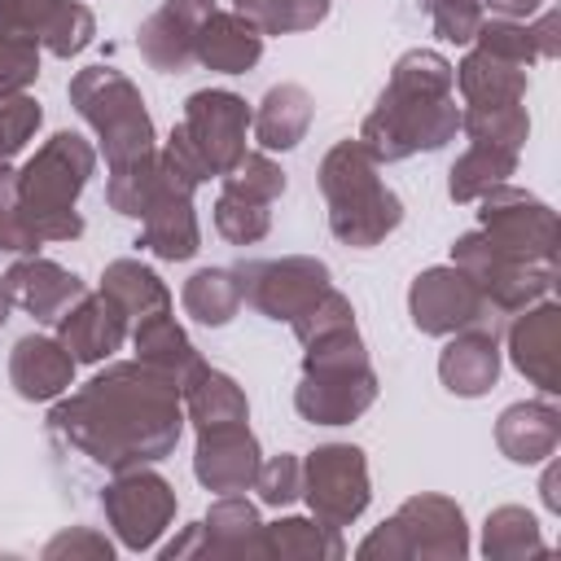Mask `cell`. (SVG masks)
<instances>
[{"instance_id":"cell-1","label":"cell","mask_w":561,"mask_h":561,"mask_svg":"<svg viewBox=\"0 0 561 561\" xmlns=\"http://www.w3.org/2000/svg\"><path fill=\"white\" fill-rule=\"evenodd\" d=\"M88 171H92V153L79 145V136H66V131L53 136V145L39 158H31V167L22 171L18 193H22L26 219L35 224V237L48 232V219L53 215H66L70 210V202L83 188V175Z\"/></svg>"},{"instance_id":"cell-2","label":"cell","mask_w":561,"mask_h":561,"mask_svg":"<svg viewBox=\"0 0 561 561\" xmlns=\"http://www.w3.org/2000/svg\"><path fill=\"white\" fill-rule=\"evenodd\" d=\"M412 316L430 333L469 324V320H478V285L456 272H425L412 289Z\"/></svg>"},{"instance_id":"cell-3","label":"cell","mask_w":561,"mask_h":561,"mask_svg":"<svg viewBox=\"0 0 561 561\" xmlns=\"http://www.w3.org/2000/svg\"><path fill=\"white\" fill-rule=\"evenodd\" d=\"M311 504L333 517H355L364 508V465L355 447H324L311 460Z\"/></svg>"},{"instance_id":"cell-4","label":"cell","mask_w":561,"mask_h":561,"mask_svg":"<svg viewBox=\"0 0 561 561\" xmlns=\"http://www.w3.org/2000/svg\"><path fill=\"white\" fill-rule=\"evenodd\" d=\"M13 377L26 399H48L70 381V351L48 337H22L13 355Z\"/></svg>"},{"instance_id":"cell-5","label":"cell","mask_w":561,"mask_h":561,"mask_svg":"<svg viewBox=\"0 0 561 561\" xmlns=\"http://www.w3.org/2000/svg\"><path fill=\"white\" fill-rule=\"evenodd\" d=\"M557 311L552 307H539V311H530L517 329H513V359H517V368L522 373H530L543 390H557L552 381V359H557Z\"/></svg>"},{"instance_id":"cell-6","label":"cell","mask_w":561,"mask_h":561,"mask_svg":"<svg viewBox=\"0 0 561 561\" xmlns=\"http://www.w3.org/2000/svg\"><path fill=\"white\" fill-rule=\"evenodd\" d=\"M197 57L219 70H245L259 57V35L241 18H206L197 35Z\"/></svg>"},{"instance_id":"cell-7","label":"cell","mask_w":561,"mask_h":561,"mask_svg":"<svg viewBox=\"0 0 561 561\" xmlns=\"http://www.w3.org/2000/svg\"><path fill=\"white\" fill-rule=\"evenodd\" d=\"M495 368H500V355H495V337L491 333L465 337L443 355V381L456 394H482L495 381Z\"/></svg>"},{"instance_id":"cell-8","label":"cell","mask_w":561,"mask_h":561,"mask_svg":"<svg viewBox=\"0 0 561 561\" xmlns=\"http://www.w3.org/2000/svg\"><path fill=\"white\" fill-rule=\"evenodd\" d=\"M250 451H254V443L241 430L206 434L202 438V460H197L202 482H210V486H237V482H245L250 469H254V456Z\"/></svg>"},{"instance_id":"cell-9","label":"cell","mask_w":561,"mask_h":561,"mask_svg":"<svg viewBox=\"0 0 561 561\" xmlns=\"http://www.w3.org/2000/svg\"><path fill=\"white\" fill-rule=\"evenodd\" d=\"M118 333H123V320L114 311H105V298L101 302H88L83 311H75L66 320V346L79 355V359H101L118 346Z\"/></svg>"},{"instance_id":"cell-10","label":"cell","mask_w":561,"mask_h":561,"mask_svg":"<svg viewBox=\"0 0 561 561\" xmlns=\"http://www.w3.org/2000/svg\"><path fill=\"white\" fill-rule=\"evenodd\" d=\"M285 101H289V88H276V92H267V101H263L267 110H263V118H259V136H263L267 149H289V145L302 136V127H307V114H311V110L289 114Z\"/></svg>"},{"instance_id":"cell-11","label":"cell","mask_w":561,"mask_h":561,"mask_svg":"<svg viewBox=\"0 0 561 561\" xmlns=\"http://www.w3.org/2000/svg\"><path fill=\"white\" fill-rule=\"evenodd\" d=\"M31 75H35V48L22 44V35H13V31L0 22V92L22 88Z\"/></svg>"},{"instance_id":"cell-12","label":"cell","mask_w":561,"mask_h":561,"mask_svg":"<svg viewBox=\"0 0 561 561\" xmlns=\"http://www.w3.org/2000/svg\"><path fill=\"white\" fill-rule=\"evenodd\" d=\"M294 495V460H280V465H272L267 469V478H263V500H289Z\"/></svg>"},{"instance_id":"cell-13","label":"cell","mask_w":561,"mask_h":561,"mask_svg":"<svg viewBox=\"0 0 561 561\" xmlns=\"http://www.w3.org/2000/svg\"><path fill=\"white\" fill-rule=\"evenodd\" d=\"M500 13H535L539 9V0H491Z\"/></svg>"}]
</instances>
